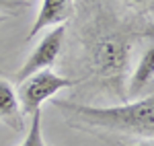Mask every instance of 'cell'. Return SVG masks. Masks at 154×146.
Masks as SVG:
<instances>
[{
  "instance_id": "6da1fadb",
  "label": "cell",
  "mask_w": 154,
  "mask_h": 146,
  "mask_svg": "<svg viewBox=\"0 0 154 146\" xmlns=\"http://www.w3.org/2000/svg\"><path fill=\"white\" fill-rule=\"evenodd\" d=\"M51 103L62 109L70 120L80 123L103 128L119 134H136L142 138H152L154 132V97H142L131 103L115 105V107H95L82 105L62 99H51Z\"/></svg>"
},
{
  "instance_id": "7a4b0ae2",
  "label": "cell",
  "mask_w": 154,
  "mask_h": 146,
  "mask_svg": "<svg viewBox=\"0 0 154 146\" xmlns=\"http://www.w3.org/2000/svg\"><path fill=\"white\" fill-rule=\"evenodd\" d=\"M76 85H80V80L60 76L51 68H43L39 72L27 76L25 80L19 82V91H17V99L21 103L23 115H31L33 111L41 109V103L51 99L58 91L72 89Z\"/></svg>"
},
{
  "instance_id": "3957f363",
  "label": "cell",
  "mask_w": 154,
  "mask_h": 146,
  "mask_svg": "<svg viewBox=\"0 0 154 146\" xmlns=\"http://www.w3.org/2000/svg\"><path fill=\"white\" fill-rule=\"evenodd\" d=\"M95 72L107 80H117L128 64V41L119 31H105L93 43Z\"/></svg>"
},
{
  "instance_id": "277c9868",
  "label": "cell",
  "mask_w": 154,
  "mask_h": 146,
  "mask_svg": "<svg viewBox=\"0 0 154 146\" xmlns=\"http://www.w3.org/2000/svg\"><path fill=\"white\" fill-rule=\"evenodd\" d=\"M64 35H66V25H56L51 31H48L45 35L41 37V41L35 45V49L31 51V56L25 60V64L19 68V72L14 74V80L21 82L27 76L39 72L43 68H49L56 58L62 51V45H64Z\"/></svg>"
},
{
  "instance_id": "5b68a950",
  "label": "cell",
  "mask_w": 154,
  "mask_h": 146,
  "mask_svg": "<svg viewBox=\"0 0 154 146\" xmlns=\"http://www.w3.org/2000/svg\"><path fill=\"white\" fill-rule=\"evenodd\" d=\"M72 12V0H41V6L37 12L35 21L29 29L27 39L35 37L37 33H41L43 29H49L54 25L64 23Z\"/></svg>"
},
{
  "instance_id": "8992f818",
  "label": "cell",
  "mask_w": 154,
  "mask_h": 146,
  "mask_svg": "<svg viewBox=\"0 0 154 146\" xmlns=\"http://www.w3.org/2000/svg\"><path fill=\"white\" fill-rule=\"evenodd\" d=\"M0 122L14 132H25V115L17 93L6 78H0Z\"/></svg>"
},
{
  "instance_id": "52a82bcc",
  "label": "cell",
  "mask_w": 154,
  "mask_h": 146,
  "mask_svg": "<svg viewBox=\"0 0 154 146\" xmlns=\"http://www.w3.org/2000/svg\"><path fill=\"white\" fill-rule=\"evenodd\" d=\"M152 80H154V51L152 48H148L142 54V58H140L130 82H128V95L130 97H142L146 93V89L148 91L152 89Z\"/></svg>"
},
{
  "instance_id": "ba28073f",
  "label": "cell",
  "mask_w": 154,
  "mask_h": 146,
  "mask_svg": "<svg viewBox=\"0 0 154 146\" xmlns=\"http://www.w3.org/2000/svg\"><path fill=\"white\" fill-rule=\"evenodd\" d=\"M19 146H48L43 140V132H41V109L31 113V128Z\"/></svg>"
},
{
  "instance_id": "9c48e42d",
  "label": "cell",
  "mask_w": 154,
  "mask_h": 146,
  "mask_svg": "<svg viewBox=\"0 0 154 146\" xmlns=\"http://www.w3.org/2000/svg\"><path fill=\"white\" fill-rule=\"evenodd\" d=\"M25 8H29L27 0H0V14H17Z\"/></svg>"
},
{
  "instance_id": "30bf717a",
  "label": "cell",
  "mask_w": 154,
  "mask_h": 146,
  "mask_svg": "<svg viewBox=\"0 0 154 146\" xmlns=\"http://www.w3.org/2000/svg\"><path fill=\"white\" fill-rule=\"evenodd\" d=\"M121 146H154L152 138H142L140 142H131V144H121Z\"/></svg>"
},
{
  "instance_id": "8fae6325",
  "label": "cell",
  "mask_w": 154,
  "mask_h": 146,
  "mask_svg": "<svg viewBox=\"0 0 154 146\" xmlns=\"http://www.w3.org/2000/svg\"><path fill=\"white\" fill-rule=\"evenodd\" d=\"M131 2H136V4H144V2H150V0H131Z\"/></svg>"
},
{
  "instance_id": "7c38bea8",
  "label": "cell",
  "mask_w": 154,
  "mask_h": 146,
  "mask_svg": "<svg viewBox=\"0 0 154 146\" xmlns=\"http://www.w3.org/2000/svg\"><path fill=\"white\" fill-rule=\"evenodd\" d=\"M4 21H6V17H4V14H0V23H4Z\"/></svg>"
}]
</instances>
